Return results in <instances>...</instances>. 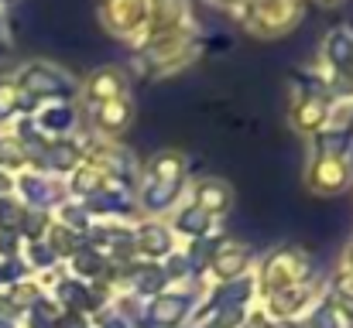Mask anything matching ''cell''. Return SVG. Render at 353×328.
Here are the masks:
<instances>
[{
	"label": "cell",
	"instance_id": "cell-27",
	"mask_svg": "<svg viewBox=\"0 0 353 328\" xmlns=\"http://www.w3.org/2000/svg\"><path fill=\"white\" fill-rule=\"evenodd\" d=\"M7 55V31H3V24H0V58Z\"/></svg>",
	"mask_w": 353,
	"mask_h": 328
},
{
	"label": "cell",
	"instance_id": "cell-11",
	"mask_svg": "<svg viewBox=\"0 0 353 328\" xmlns=\"http://www.w3.org/2000/svg\"><path fill=\"white\" fill-rule=\"evenodd\" d=\"M243 263H247V253L227 243V246L216 253V263H213V267H216V274H220V277H236V274L243 270Z\"/></svg>",
	"mask_w": 353,
	"mask_h": 328
},
{
	"label": "cell",
	"instance_id": "cell-9",
	"mask_svg": "<svg viewBox=\"0 0 353 328\" xmlns=\"http://www.w3.org/2000/svg\"><path fill=\"white\" fill-rule=\"evenodd\" d=\"M72 123H76L72 107H48V109L38 113V127L48 130V133H62V130H69Z\"/></svg>",
	"mask_w": 353,
	"mask_h": 328
},
{
	"label": "cell",
	"instance_id": "cell-4",
	"mask_svg": "<svg viewBox=\"0 0 353 328\" xmlns=\"http://www.w3.org/2000/svg\"><path fill=\"white\" fill-rule=\"evenodd\" d=\"M230 188L223 185V182H216V178H210V182H199L196 185V202L192 206H199L206 216H216V212H223V209H230Z\"/></svg>",
	"mask_w": 353,
	"mask_h": 328
},
{
	"label": "cell",
	"instance_id": "cell-12",
	"mask_svg": "<svg viewBox=\"0 0 353 328\" xmlns=\"http://www.w3.org/2000/svg\"><path fill=\"white\" fill-rule=\"evenodd\" d=\"M185 168H182V157L179 154H158L151 161V178H165V182H182Z\"/></svg>",
	"mask_w": 353,
	"mask_h": 328
},
{
	"label": "cell",
	"instance_id": "cell-18",
	"mask_svg": "<svg viewBox=\"0 0 353 328\" xmlns=\"http://www.w3.org/2000/svg\"><path fill=\"white\" fill-rule=\"evenodd\" d=\"M250 294V281H240V284H230L223 294H220V305L223 308H236V305H243V298Z\"/></svg>",
	"mask_w": 353,
	"mask_h": 328
},
{
	"label": "cell",
	"instance_id": "cell-7",
	"mask_svg": "<svg viewBox=\"0 0 353 328\" xmlns=\"http://www.w3.org/2000/svg\"><path fill=\"white\" fill-rule=\"evenodd\" d=\"M134 246H141L148 256H168V253H172V236H168V229H165V226L148 222V226H141V229H137Z\"/></svg>",
	"mask_w": 353,
	"mask_h": 328
},
{
	"label": "cell",
	"instance_id": "cell-13",
	"mask_svg": "<svg viewBox=\"0 0 353 328\" xmlns=\"http://www.w3.org/2000/svg\"><path fill=\"white\" fill-rule=\"evenodd\" d=\"M168 284V270H161V267H141L137 274H134V287L141 291V294H154V291H161Z\"/></svg>",
	"mask_w": 353,
	"mask_h": 328
},
{
	"label": "cell",
	"instance_id": "cell-8",
	"mask_svg": "<svg viewBox=\"0 0 353 328\" xmlns=\"http://www.w3.org/2000/svg\"><path fill=\"white\" fill-rule=\"evenodd\" d=\"M326 55H330L333 65L353 69V34H347V31H333L330 41H326Z\"/></svg>",
	"mask_w": 353,
	"mask_h": 328
},
{
	"label": "cell",
	"instance_id": "cell-26",
	"mask_svg": "<svg viewBox=\"0 0 353 328\" xmlns=\"http://www.w3.org/2000/svg\"><path fill=\"white\" fill-rule=\"evenodd\" d=\"M3 195H10V175L7 171H0V199Z\"/></svg>",
	"mask_w": 353,
	"mask_h": 328
},
{
	"label": "cell",
	"instance_id": "cell-22",
	"mask_svg": "<svg viewBox=\"0 0 353 328\" xmlns=\"http://www.w3.org/2000/svg\"><path fill=\"white\" fill-rule=\"evenodd\" d=\"M21 246V232L17 229H0V253L3 256H14Z\"/></svg>",
	"mask_w": 353,
	"mask_h": 328
},
{
	"label": "cell",
	"instance_id": "cell-25",
	"mask_svg": "<svg viewBox=\"0 0 353 328\" xmlns=\"http://www.w3.org/2000/svg\"><path fill=\"white\" fill-rule=\"evenodd\" d=\"M192 270H196V267H192V260H189V256H175V260H172V274H168V277H189Z\"/></svg>",
	"mask_w": 353,
	"mask_h": 328
},
{
	"label": "cell",
	"instance_id": "cell-1",
	"mask_svg": "<svg viewBox=\"0 0 353 328\" xmlns=\"http://www.w3.org/2000/svg\"><path fill=\"white\" fill-rule=\"evenodd\" d=\"M17 86H21L28 96H45V100H52V96H69V93H72V83H69L59 69H52V65H28V69L21 72Z\"/></svg>",
	"mask_w": 353,
	"mask_h": 328
},
{
	"label": "cell",
	"instance_id": "cell-3",
	"mask_svg": "<svg viewBox=\"0 0 353 328\" xmlns=\"http://www.w3.org/2000/svg\"><path fill=\"white\" fill-rule=\"evenodd\" d=\"M17 188L24 192V202L34 206V209H48L59 202V188L52 182H45L41 175H21L17 178Z\"/></svg>",
	"mask_w": 353,
	"mask_h": 328
},
{
	"label": "cell",
	"instance_id": "cell-5",
	"mask_svg": "<svg viewBox=\"0 0 353 328\" xmlns=\"http://www.w3.org/2000/svg\"><path fill=\"white\" fill-rule=\"evenodd\" d=\"M189 311V298L185 294H168V298H158L148 311L151 325H161V328H172L182 322V315Z\"/></svg>",
	"mask_w": 353,
	"mask_h": 328
},
{
	"label": "cell",
	"instance_id": "cell-14",
	"mask_svg": "<svg viewBox=\"0 0 353 328\" xmlns=\"http://www.w3.org/2000/svg\"><path fill=\"white\" fill-rule=\"evenodd\" d=\"M17 100H21V86H17V79H0V123L14 116Z\"/></svg>",
	"mask_w": 353,
	"mask_h": 328
},
{
	"label": "cell",
	"instance_id": "cell-15",
	"mask_svg": "<svg viewBox=\"0 0 353 328\" xmlns=\"http://www.w3.org/2000/svg\"><path fill=\"white\" fill-rule=\"evenodd\" d=\"M24 219V206H17L14 195H3L0 199V229H17Z\"/></svg>",
	"mask_w": 353,
	"mask_h": 328
},
{
	"label": "cell",
	"instance_id": "cell-17",
	"mask_svg": "<svg viewBox=\"0 0 353 328\" xmlns=\"http://www.w3.org/2000/svg\"><path fill=\"white\" fill-rule=\"evenodd\" d=\"M59 294H62V298H65V305H72V308H90V305H93V298H90L79 284H69V281L59 287Z\"/></svg>",
	"mask_w": 353,
	"mask_h": 328
},
{
	"label": "cell",
	"instance_id": "cell-2",
	"mask_svg": "<svg viewBox=\"0 0 353 328\" xmlns=\"http://www.w3.org/2000/svg\"><path fill=\"white\" fill-rule=\"evenodd\" d=\"M34 161H38L41 168H48V171H72L76 161H79V147H76L72 140H48V144L38 151Z\"/></svg>",
	"mask_w": 353,
	"mask_h": 328
},
{
	"label": "cell",
	"instance_id": "cell-6",
	"mask_svg": "<svg viewBox=\"0 0 353 328\" xmlns=\"http://www.w3.org/2000/svg\"><path fill=\"white\" fill-rule=\"evenodd\" d=\"M179 188H182V182H165V178H151L148 185H144V195H141V202H144V209H151V212H165L175 199H179Z\"/></svg>",
	"mask_w": 353,
	"mask_h": 328
},
{
	"label": "cell",
	"instance_id": "cell-16",
	"mask_svg": "<svg viewBox=\"0 0 353 328\" xmlns=\"http://www.w3.org/2000/svg\"><path fill=\"white\" fill-rule=\"evenodd\" d=\"M123 120H130V109L120 107V103H110V107H103L97 113V123H100L103 130H117Z\"/></svg>",
	"mask_w": 353,
	"mask_h": 328
},
{
	"label": "cell",
	"instance_id": "cell-23",
	"mask_svg": "<svg viewBox=\"0 0 353 328\" xmlns=\"http://www.w3.org/2000/svg\"><path fill=\"white\" fill-rule=\"evenodd\" d=\"M312 328H340V322H336V315H333V308H330V305L316 311V318H312Z\"/></svg>",
	"mask_w": 353,
	"mask_h": 328
},
{
	"label": "cell",
	"instance_id": "cell-21",
	"mask_svg": "<svg viewBox=\"0 0 353 328\" xmlns=\"http://www.w3.org/2000/svg\"><path fill=\"white\" fill-rule=\"evenodd\" d=\"M62 226H65V229H79V232H83V229L90 226V219H86V212H83V209L65 206V209H62Z\"/></svg>",
	"mask_w": 353,
	"mask_h": 328
},
{
	"label": "cell",
	"instance_id": "cell-28",
	"mask_svg": "<svg viewBox=\"0 0 353 328\" xmlns=\"http://www.w3.org/2000/svg\"><path fill=\"white\" fill-rule=\"evenodd\" d=\"M0 328H14V322H10V318H3V315H0Z\"/></svg>",
	"mask_w": 353,
	"mask_h": 328
},
{
	"label": "cell",
	"instance_id": "cell-20",
	"mask_svg": "<svg viewBox=\"0 0 353 328\" xmlns=\"http://www.w3.org/2000/svg\"><path fill=\"white\" fill-rule=\"evenodd\" d=\"M28 256H31L34 267H52V263H55V250H52L48 243H31Z\"/></svg>",
	"mask_w": 353,
	"mask_h": 328
},
{
	"label": "cell",
	"instance_id": "cell-19",
	"mask_svg": "<svg viewBox=\"0 0 353 328\" xmlns=\"http://www.w3.org/2000/svg\"><path fill=\"white\" fill-rule=\"evenodd\" d=\"M90 209H97V212H117V209H127V202H123V195H117V192H103V195H97L90 202Z\"/></svg>",
	"mask_w": 353,
	"mask_h": 328
},
{
	"label": "cell",
	"instance_id": "cell-24",
	"mask_svg": "<svg viewBox=\"0 0 353 328\" xmlns=\"http://www.w3.org/2000/svg\"><path fill=\"white\" fill-rule=\"evenodd\" d=\"M97 178H100V171H79L72 185H76L83 195H93V182H97Z\"/></svg>",
	"mask_w": 353,
	"mask_h": 328
},
{
	"label": "cell",
	"instance_id": "cell-10",
	"mask_svg": "<svg viewBox=\"0 0 353 328\" xmlns=\"http://www.w3.org/2000/svg\"><path fill=\"white\" fill-rule=\"evenodd\" d=\"M182 232H189V236H203V232H210V226H213V216H206L199 206H189V209H182L179 212V222H175Z\"/></svg>",
	"mask_w": 353,
	"mask_h": 328
}]
</instances>
